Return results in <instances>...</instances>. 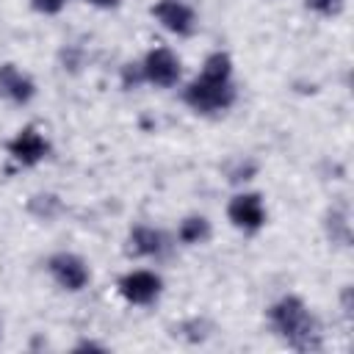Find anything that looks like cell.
<instances>
[{"mask_svg": "<svg viewBox=\"0 0 354 354\" xmlns=\"http://www.w3.org/2000/svg\"><path fill=\"white\" fill-rule=\"evenodd\" d=\"M326 235H329L332 243L348 246V241H351V224H348L346 210H340V207H329L326 210Z\"/></svg>", "mask_w": 354, "mask_h": 354, "instance_id": "7c38bea8", "label": "cell"}, {"mask_svg": "<svg viewBox=\"0 0 354 354\" xmlns=\"http://www.w3.org/2000/svg\"><path fill=\"white\" fill-rule=\"evenodd\" d=\"M254 171H257V166L254 163H243V160H238V166L230 171V183H246V180H252L254 177Z\"/></svg>", "mask_w": 354, "mask_h": 354, "instance_id": "e0dca14e", "label": "cell"}, {"mask_svg": "<svg viewBox=\"0 0 354 354\" xmlns=\"http://www.w3.org/2000/svg\"><path fill=\"white\" fill-rule=\"evenodd\" d=\"M343 313L351 315V288H348V285L343 288Z\"/></svg>", "mask_w": 354, "mask_h": 354, "instance_id": "d6986e66", "label": "cell"}, {"mask_svg": "<svg viewBox=\"0 0 354 354\" xmlns=\"http://www.w3.org/2000/svg\"><path fill=\"white\" fill-rule=\"evenodd\" d=\"M61 199L55 194H33L28 199V213H33L39 221H53L61 213Z\"/></svg>", "mask_w": 354, "mask_h": 354, "instance_id": "4fadbf2b", "label": "cell"}, {"mask_svg": "<svg viewBox=\"0 0 354 354\" xmlns=\"http://www.w3.org/2000/svg\"><path fill=\"white\" fill-rule=\"evenodd\" d=\"M227 221L241 232H257L268 221V210L260 191H238L227 202Z\"/></svg>", "mask_w": 354, "mask_h": 354, "instance_id": "5b68a950", "label": "cell"}, {"mask_svg": "<svg viewBox=\"0 0 354 354\" xmlns=\"http://www.w3.org/2000/svg\"><path fill=\"white\" fill-rule=\"evenodd\" d=\"M268 324L271 329L296 351H318L321 348V326L318 318L310 313L307 301L296 293L279 296L268 307Z\"/></svg>", "mask_w": 354, "mask_h": 354, "instance_id": "7a4b0ae2", "label": "cell"}, {"mask_svg": "<svg viewBox=\"0 0 354 354\" xmlns=\"http://www.w3.org/2000/svg\"><path fill=\"white\" fill-rule=\"evenodd\" d=\"M152 19L171 36H180V39H188L196 33L199 28V19H196V11L185 3V0H158L152 8H149Z\"/></svg>", "mask_w": 354, "mask_h": 354, "instance_id": "ba28073f", "label": "cell"}, {"mask_svg": "<svg viewBox=\"0 0 354 354\" xmlns=\"http://www.w3.org/2000/svg\"><path fill=\"white\" fill-rule=\"evenodd\" d=\"M0 94L14 105H28L36 97V83L17 64L6 61L0 64Z\"/></svg>", "mask_w": 354, "mask_h": 354, "instance_id": "9c48e42d", "label": "cell"}, {"mask_svg": "<svg viewBox=\"0 0 354 354\" xmlns=\"http://www.w3.org/2000/svg\"><path fill=\"white\" fill-rule=\"evenodd\" d=\"M30 8L36 14H44V17H55L66 8V0H30Z\"/></svg>", "mask_w": 354, "mask_h": 354, "instance_id": "2e32d148", "label": "cell"}, {"mask_svg": "<svg viewBox=\"0 0 354 354\" xmlns=\"http://www.w3.org/2000/svg\"><path fill=\"white\" fill-rule=\"evenodd\" d=\"M307 11L318 14V17H337L346 6V0H304Z\"/></svg>", "mask_w": 354, "mask_h": 354, "instance_id": "5bb4252c", "label": "cell"}, {"mask_svg": "<svg viewBox=\"0 0 354 354\" xmlns=\"http://www.w3.org/2000/svg\"><path fill=\"white\" fill-rule=\"evenodd\" d=\"M138 64H141L144 83H149L155 88H171L183 77V61L169 47H152V50H147V55Z\"/></svg>", "mask_w": 354, "mask_h": 354, "instance_id": "277c9868", "label": "cell"}, {"mask_svg": "<svg viewBox=\"0 0 354 354\" xmlns=\"http://www.w3.org/2000/svg\"><path fill=\"white\" fill-rule=\"evenodd\" d=\"M6 152L22 169H33L50 155V141L36 124H25L6 141Z\"/></svg>", "mask_w": 354, "mask_h": 354, "instance_id": "8992f818", "label": "cell"}, {"mask_svg": "<svg viewBox=\"0 0 354 354\" xmlns=\"http://www.w3.org/2000/svg\"><path fill=\"white\" fill-rule=\"evenodd\" d=\"M127 243H130V252L138 254V257H160L169 249L166 232L158 230V227H149V224H136L130 230Z\"/></svg>", "mask_w": 354, "mask_h": 354, "instance_id": "30bf717a", "label": "cell"}, {"mask_svg": "<svg viewBox=\"0 0 354 354\" xmlns=\"http://www.w3.org/2000/svg\"><path fill=\"white\" fill-rule=\"evenodd\" d=\"M213 235V227H210V218L202 216V213H188L180 224H177V241L183 246H202L207 243Z\"/></svg>", "mask_w": 354, "mask_h": 354, "instance_id": "8fae6325", "label": "cell"}, {"mask_svg": "<svg viewBox=\"0 0 354 354\" xmlns=\"http://www.w3.org/2000/svg\"><path fill=\"white\" fill-rule=\"evenodd\" d=\"M83 3H88L94 8H119L122 6V0H83Z\"/></svg>", "mask_w": 354, "mask_h": 354, "instance_id": "ac0fdd59", "label": "cell"}, {"mask_svg": "<svg viewBox=\"0 0 354 354\" xmlns=\"http://www.w3.org/2000/svg\"><path fill=\"white\" fill-rule=\"evenodd\" d=\"M238 100V88L232 83V58L224 50H213L205 55L199 75L183 88V102L199 113L213 116L232 108Z\"/></svg>", "mask_w": 354, "mask_h": 354, "instance_id": "6da1fadb", "label": "cell"}, {"mask_svg": "<svg viewBox=\"0 0 354 354\" xmlns=\"http://www.w3.org/2000/svg\"><path fill=\"white\" fill-rule=\"evenodd\" d=\"M44 268H47L50 279L61 290H66V293H80L91 282L88 263L80 254H75V252H55V254H50L47 263H44Z\"/></svg>", "mask_w": 354, "mask_h": 354, "instance_id": "3957f363", "label": "cell"}, {"mask_svg": "<svg viewBox=\"0 0 354 354\" xmlns=\"http://www.w3.org/2000/svg\"><path fill=\"white\" fill-rule=\"evenodd\" d=\"M144 83V75H141V64L138 61H130L122 66V86L124 88H136Z\"/></svg>", "mask_w": 354, "mask_h": 354, "instance_id": "9a60e30c", "label": "cell"}, {"mask_svg": "<svg viewBox=\"0 0 354 354\" xmlns=\"http://www.w3.org/2000/svg\"><path fill=\"white\" fill-rule=\"evenodd\" d=\"M116 290L119 296L127 301V304H136V307H147V304H155L163 293V279L160 274L149 271V268H133L127 274L119 277L116 282Z\"/></svg>", "mask_w": 354, "mask_h": 354, "instance_id": "52a82bcc", "label": "cell"}]
</instances>
